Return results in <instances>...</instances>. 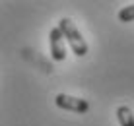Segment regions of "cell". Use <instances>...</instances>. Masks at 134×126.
<instances>
[{
    "instance_id": "1",
    "label": "cell",
    "mask_w": 134,
    "mask_h": 126,
    "mask_svg": "<svg viewBox=\"0 0 134 126\" xmlns=\"http://www.w3.org/2000/svg\"><path fill=\"white\" fill-rule=\"evenodd\" d=\"M58 29L62 31V35H64V39H66L68 47L72 49V53L76 54L78 58L86 56L87 50H90V47H87L86 39L82 37L80 29L76 27V23H74L70 18H62V20L58 21Z\"/></svg>"
},
{
    "instance_id": "2",
    "label": "cell",
    "mask_w": 134,
    "mask_h": 126,
    "mask_svg": "<svg viewBox=\"0 0 134 126\" xmlns=\"http://www.w3.org/2000/svg\"><path fill=\"white\" fill-rule=\"evenodd\" d=\"M54 103H57L58 109L62 111H70V113H78V114H84L90 111V103L82 97H74L68 95V93H58L54 97Z\"/></svg>"
},
{
    "instance_id": "3",
    "label": "cell",
    "mask_w": 134,
    "mask_h": 126,
    "mask_svg": "<svg viewBox=\"0 0 134 126\" xmlns=\"http://www.w3.org/2000/svg\"><path fill=\"white\" fill-rule=\"evenodd\" d=\"M49 47H51V58L54 62H62L66 58V39H64L62 31L57 27L49 31Z\"/></svg>"
},
{
    "instance_id": "4",
    "label": "cell",
    "mask_w": 134,
    "mask_h": 126,
    "mask_svg": "<svg viewBox=\"0 0 134 126\" xmlns=\"http://www.w3.org/2000/svg\"><path fill=\"white\" fill-rule=\"evenodd\" d=\"M117 118H119V124H121V126H134L132 109H130V107H126V105L117 107Z\"/></svg>"
},
{
    "instance_id": "5",
    "label": "cell",
    "mask_w": 134,
    "mask_h": 126,
    "mask_svg": "<svg viewBox=\"0 0 134 126\" xmlns=\"http://www.w3.org/2000/svg\"><path fill=\"white\" fill-rule=\"evenodd\" d=\"M117 18H119V21H122V23L134 21V4H130V6H124L122 10H119Z\"/></svg>"
}]
</instances>
